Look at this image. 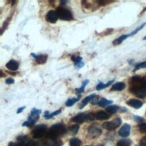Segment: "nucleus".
<instances>
[{"label": "nucleus", "instance_id": "nucleus-39", "mask_svg": "<svg viewBox=\"0 0 146 146\" xmlns=\"http://www.w3.org/2000/svg\"><path fill=\"white\" fill-rule=\"evenodd\" d=\"M25 108V106H23V107H21L20 108H19L18 110H17V113H21V112L23 111V110Z\"/></svg>", "mask_w": 146, "mask_h": 146}, {"label": "nucleus", "instance_id": "nucleus-5", "mask_svg": "<svg viewBox=\"0 0 146 146\" xmlns=\"http://www.w3.org/2000/svg\"><path fill=\"white\" fill-rule=\"evenodd\" d=\"M121 123V120L120 117H116L113 120L107 121L103 124V128L112 131L115 129L117 127L120 126Z\"/></svg>", "mask_w": 146, "mask_h": 146}, {"label": "nucleus", "instance_id": "nucleus-16", "mask_svg": "<svg viewBox=\"0 0 146 146\" xmlns=\"http://www.w3.org/2000/svg\"><path fill=\"white\" fill-rule=\"evenodd\" d=\"M96 94H91L87 96H86L82 102V104L80 106V109H82L90 101V100H92V99L93 98H94L95 96H96Z\"/></svg>", "mask_w": 146, "mask_h": 146}, {"label": "nucleus", "instance_id": "nucleus-34", "mask_svg": "<svg viewBox=\"0 0 146 146\" xmlns=\"http://www.w3.org/2000/svg\"><path fill=\"white\" fill-rule=\"evenodd\" d=\"M95 117V115L93 113H87V121H92L94 120Z\"/></svg>", "mask_w": 146, "mask_h": 146}, {"label": "nucleus", "instance_id": "nucleus-35", "mask_svg": "<svg viewBox=\"0 0 146 146\" xmlns=\"http://www.w3.org/2000/svg\"><path fill=\"white\" fill-rule=\"evenodd\" d=\"M139 144L140 146H146V136L141 139Z\"/></svg>", "mask_w": 146, "mask_h": 146}, {"label": "nucleus", "instance_id": "nucleus-1", "mask_svg": "<svg viewBox=\"0 0 146 146\" xmlns=\"http://www.w3.org/2000/svg\"><path fill=\"white\" fill-rule=\"evenodd\" d=\"M129 91L139 98L146 97V80L135 76L131 78L129 81Z\"/></svg>", "mask_w": 146, "mask_h": 146}, {"label": "nucleus", "instance_id": "nucleus-17", "mask_svg": "<svg viewBox=\"0 0 146 146\" xmlns=\"http://www.w3.org/2000/svg\"><path fill=\"white\" fill-rule=\"evenodd\" d=\"M125 87V84L124 83L120 82H117L115 84H114L112 88H111V90L112 91H121L123 90H124Z\"/></svg>", "mask_w": 146, "mask_h": 146}, {"label": "nucleus", "instance_id": "nucleus-26", "mask_svg": "<svg viewBox=\"0 0 146 146\" xmlns=\"http://www.w3.org/2000/svg\"><path fill=\"white\" fill-rule=\"evenodd\" d=\"M119 110V107L116 105H112L108 106L106 108V111L108 113L110 114H113L115 113Z\"/></svg>", "mask_w": 146, "mask_h": 146}, {"label": "nucleus", "instance_id": "nucleus-37", "mask_svg": "<svg viewBox=\"0 0 146 146\" xmlns=\"http://www.w3.org/2000/svg\"><path fill=\"white\" fill-rule=\"evenodd\" d=\"M99 100H98V96H95L94 98H93L91 100V104H93V105H95V104H96L98 103H99Z\"/></svg>", "mask_w": 146, "mask_h": 146}, {"label": "nucleus", "instance_id": "nucleus-18", "mask_svg": "<svg viewBox=\"0 0 146 146\" xmlns=\"http://www.w3.org/2000/svg\"><path fill=\"white\" fill-rule=\"evenodd\" d=\"M115 79H113L112 80H110V81H108L107 83L106 84H104L103 82H99V83L98 84V85L96 86V90L98 91H99V90H103L105 88H107L108 87V86H110L113 82H114Z\"/></svg>", "mask_w": 146, "mask_h": 146}, {"label": "nucleus", "instance_id": "nucleus-7", "mask_svg": "<svg viewBox=\"0 0 146 146\" xmlns=\"http://www.w3.org/2000/svg\"><path fill=\"white\" fill-rule=\"evenodd\" d=\"M46 20L51 23H55L58 18V16L56 13V11H54V10H50L46 15Z\"/></svg>", "mask_w": 146, "mask_h": 146}, {"label": "nucleus", "instance_id": "nucleus-10", "mask_svg": "<svg viewBox=\"0 0 146 146\" xmlns=\"http://www.w3.org/2000/svg\"><path fill=\"white\" fill-rule=\"evenodd\" d=\"M31 56H33L36 63H38L39 64H44L46 62L47 60V58H48V55L47 54H39V55H36L34 53H31Z\"/></svg>", "mask_w": 146, "mask_h": 146}, {"label": "nucleus", "instance_id": "nucleus-42", "mask_svg": "<svg viewBox=\"0 0 146 146\" xmlns=\"http://www.w3.org/2000/svg\"><path fill=\"white\" fill-rule=\"evenodd\" d=\"M6 72H8L9 74H10L11 75H13V76H15L17 74V72H10V71H6Z\"/></svg>", "mask_w": 146, "mask_h": 146}, {"label": "nucleus", "instance_id": "nucleus-44", "mask_svg": "<svg viewBox=\"0 0 146 146\" xmlns=\"http://www.w3.org/2000/svg\"><path fill=\"white\" fill-rule=\"evenodd\" d=\"M143 39H144V40H146V36H144V37L143 38Z\"/></svg>", "mask_w": 146, "mask_h": 146}, {"label": "nucleus", "instance_id": "nucleus-45", "mask_svg": "<svg viewBox=\"0 0 146 146\" xmlns=\"http://www.w3.org/2000/svg\"><path fill=\"white\" fill-rule=\"evenodd\" d=\"M98 146H103V145H98Z\"/></svg>", "mask_w": 146, "mask_h": 146}, {"label": "nucleus", "instance_id": "nucleus-24", "mask_svg": "<svg viewBox=\"0 0 146 146\" xmlns=\"http://www.w3.org/2000/svg\"><path fill=\"white\" fill-rule=\"evenodd\" d=\"M88 82H89V80H88V79H86V80H84V81L83 82L82 85L81 86V87H80V88H76V89L75 90H76V93H77V94H79V95H80V94H82V92H84V89H85V87H86V86L88 84Z\"/></svg>", "mask_w": 146, "mask_h": 146}, {"label": "nucleus", "instance_id": "nucleus-31", "mask_svg": "<svg viewBox=\"0 0 146 146\" xmlns=\"http://www.w3.org/2000/svg\"><path fill=\"white\" fill-rule=\"evenodd\" d=\"M145 24H146L145 23H143L140 26L138 27L137 29H136L135 30H133L132 32H131L130 34H129V36H132V35H133L136 34L137 32H139L140 30H141V29L144 27V26L145 25Z\"/></svg>", "mask_w": 146, "mask_h": 146}, {"label": "nucleus", "instance_id": "nucleus-47", "mask_svg": "<svg viewBox=\"0 0 146 146\" xmlns=\"http://www.w3.org/2000/svg\"><path fill=\"white\" fill-rule=\"evenodd\" d=\"M135 146H137V145H135Z\"/></svg>", "mask_w": 146, "mask_h": 146}, {"label": "nucleus", "instance_id": "nucleus-2", "mask_svg": "<svg viewBox=\"0 0 146 146\" xmlns=\"http://www.w3.org/2000/svg\"><path fill=\"white\" fill-rule=\"evenodd\" d=\"M67 132L66 126L62 123H56L54 124L46 133V138L51 140H56L59 136H61Z\"/></svg>", "mask_w": 146, "mask_h": 146}, {"label": "nucleus", "instance_id": "nucleus-43", "mask_svg": "<svg viewBox=\"0 0 146 146\" xmlns=\"http://www.w3.org/2000/svg\"><path fill=\"white\" fill-rule=\"evenodd\" d=\"M3 76H5V75H3V72H2V70H1V73H0V76H1V78H2Z\"/></svg>", "mask_w": 146, "mask_h": 146}, {"label": "nucleus", "instance_id": "nucleus-22", "mask_svg": "<svg viewBox=\"0 0 146 146\" xmlns=\"http://www.w3.org/2000/svg\"><path fill=\"white\" fill-rule=\"evenodd\" d=\"M60 112H61V110L60 109V110H58L56 111H55V112H54L52 113H50L48 112V111H46L44 112V117L45 119H50V118L54 116H56V115L59 114Z\"/></svg>", "mask_w": 146, "mask_h": 146}, {"label": "nucleus", "instance_id": "nucleus-8", "mask_svg": "<svg viewBox=\"0 0 146 146\" xmlns=\"http://www.w3.org/2000/svg\"><path fill=\"white\" fill-rule=\"evenodd\" d=\"M39 118V116L38 115H33L30 114L29 116L28 119L27 121H25L22 124V126H27V127H31L34 125L35 122H36Z\"/></svg>", "mask_w": 146, "mask_h": 146}, {"label": "nucleus", "instance_id": "nucleus-40", "mask_svg": "<svg viewBox=\"0 0 146 146\" xmlns=\"http://www.w3.org/2000/svg\"><path fill=\"white\" fill-rule=\"evenodd\" d=\"M134 118H135L134 119H135V120L137 121H141V120H143L141 117H139V116H134Z\"/></svg>", "mask_w": 146, "mask_h": 146}, {"label": "nucleus", "instance_id": "nucleus-32", "mask_svg": "<svg viewBox=\"0 0 146 146\" xmlns=\"http://www.w3.org/2000/svg\"><path fill=\"white\" fill-rule=\"evenodd\" d=\"M139 129L141 133H146V123H142L139 125Z\"/></svg>", "mask_w": 146, "mask_h": 146}, {"label": "nucleus", "instance_id": "nucleus-14", "mask_svg": "<svg viewBox=\"0 0 146 146\" xmlns=\"http://www.w3.org/2000/svg\"><path fill=\"white\" fill-rule=\"evenodd\" d=\"M6 67L11 71H15L17 70L18 67H19V63L15 60L12 59L10 60V61H9L6 64Z\"/></svg>", "mask_w": 146, "mask_h": 146}, {"label": "nucleus", "instance_id": "nucleus-4", "mask_svg": "<svg viewBox=\"0 0 146 146\" xmlns=\"http://www.w3.org/2000/svg\"><path fill=\"white\" fill-rule=\"evenodd\" d=\"M47 127L44 124H40L35 127L31 131L32 137L34 139H39L43 137L46 133Z\"/></svg>", "mask_w": 146, "mask_h": 146}, {"label": "nucleus", "instance_id": "nucleus-11", "mask_svg": "<svg viewBox=\"0 0 146 146\" xmlns=\"http://www.w3.org/2000/svg\"><path fill=\"white\" fill-rule=\"evenodd\" d=\"M71 59L74 62V66L76 68H80L84 65V63L82 61V58L80 56H75V55H72Z\"/></svg>", "mask_w": 146, "mask_h": 146}, {"label": "nucleus", "instance_id": "nucleus-15", "mask_svg": "<svg viewBox=\"0 0 146 146\" xmlns=\"http://www.w3.org/2000/svg\"><path fill=\"white\" fill-rule=\"evenodd\" d=\"M95 117L99 120H103L108 119L110 117V115L103 111H100L95 114Z\"/></svg>", "mask_w": 146, "mask_h": 146}, {"label": "nucleus", "instance_id": "nucleus-23", "mask_svg": "<svg viewBox=\"0 0 146 146\" xmlns=\"http://www.w3.org/2000/svg\"><path fill=\"white\" fill-rule=\"evenodd\" d=\"M63 145V142L60 140H54L47 143L45 146H62Z\"/></svg>", "mask_w": 146, "mask_h": 146}, {"label": "nucleus", "instance_id": "nucleus-6", "mask_svg": "<svg viewBox=\"0 0 146 146\" xmlns=\"http://www.w3.org/2000/svg\"><path fill=\"white\" fill-rule=\"evenodd\" d=\"M88 135L92 138H95L98 137L102 133V130L97 127L94 125L90 126L88 130Z\"/></svg>", "mask_w": 146, "mask_h": 146}, {"label": "nucleus", "instance_id": "nucleus-21", "mask_svg": "<svg viewBox=\"0 0 146 146\" xmlns=\"http://www.w3.org/2000/svg\"><path fill=\"white\" fill-rule=\"evenodd\" d=\"M111 103H112V101L111 100H108L106 98H103L100 99V100H99V102L98 103L99 106L100 107H105L106 106L111 104Z\"/></svg>", "mask_w": 146, "mask_h": 146}, {"label": "nucleus", "instance_id": "nucleus-41", "mask_svg": "<svg viewBox=\"0 0 146 146\" xmlns=\"http://www.w3.org/2000/svg\"><path fill=\"white\" fill-rule=\"evenodd\" d=\"M60 3H61V5H65L67 2H68V1H60Z\"/></svg>", "mask_w": 146, "mask_h": 146}, {"label": "nucleus", "instance_id": "nucleus-3", "mask_svg": "<svg viewBox=\"0 0 146 146\" xmlns=\"http://www.w3.org/2000/svg\"><path fill=\"white\" fill-rule=\"evenodd\" d=\"M55 11L58 16V18L61 20L70 21L74 19L72 12L66 7L59 6L57 7Z\"/></svg>", "mask_w": 146, "mask_h": 146}, {"label": "nucleus", "instance_id": "nucleus-33", "mask_svg": "<svg viewBox=\"0 0 146 146\" xmlns=\"http://www.w3.org/2000/svg\"><path fill=\"white\" fill-rule=\"evenodd\" d=\"M140 68H146V62H141L137 64L135 66V68L134 69L133 71H136V70H138Z\"/></svg>", "mask_w": 146, "mask_h": 146}, {"label": "nucleus", "instance_id": "nucleus-28", "mask_svg": "<svg viewBox=\"0 0 146 146\" xmlns=\"http://www.w3.org/2000/svg\"><path fill=\"white\" fill-rule=\"evenodd\" d=\"M11 18H12V16H10L9 18H7V19L4 22L3 24V26L1 28V35L2 34V33L5 30V29L7 28V27L8 26L9 24V22L10 21H11Z\"/></svg>", "mask_w": 146, "mask_h": 146}, {"label": "nucleus", "instance_id": "nucleus-25", "mask_svg": "<svg viewBox=\"0 0 146 146\" xmlns=\"http://www.w3.org/2000/svg\"><path fill=\"white\" fill-rule=\"evenodd\" d=\"M80 95L78 96V98H71V99H68L66 102V106L67 107H71L72 106H73L75 103H76L78 101H79V100L80 99Z\"/></svg>", "mask_w": 146, "mask_h": 146}, {"label": "nucleus", "instance_id": "nucleus-12", "mask_svg": "<svg viewBox=\"0 0 146 146\" xmlns=\"http://www.w3.org/2000/svg\"><path fill=\"white\" fill-rule=\"evenodd\" d=\"M71 120L73 122L77 123H83L84 121H87V113L85 114L84 113H80L74 116Z\"/></svg>", "mask_w": 146, "mask_h": 146}, {"label": "nucleus", "instance_id": "nucleus-29", "mask_svg": "<svg viewBox=\"0 0 146 146\" xmlns=\"http://www.w3.org/2000/svg\"><path fill=\"white\" fill-rule=\"evenodd\" d=\"M95 2H96V3L97 4L98 6H105V5H107L110 3H112V2H113V1H107V0H105V1L99 0V1H96Z\"/></svg>", "mask_w": 146, "mask_h": 146}, {"label": "nucleus", "instance_id": "nucleus-27", "mask_svg": "<svg viewBox=\"0 0 146 146\" xmlns=\"http://www.w3.org/2000/svg\"><path fill=\"white\" fill-rule=\"evenodd\" d=\"M70 146H80L81 141L78 138H72L70 141Z\"/></svg>", "mask_w": 146, "mask_h": 146}, {"label": "nucleus", "instance_id": "nucleus-19", "mask_svg": "<svg viewBox=\"0 0 146 146\" xmlns=\"http://www.w3.org/2000/svg\"><path fill=\"white\" fill-rule=\"evenodd\" d=\"M130 36H129V34H125V35H121L120 36H119V38H116V39H115L112 43L114 45H117V44H120L124 40H125L126 38H127L128 37Z\"/></svg>", "mask_w": 146, "mask_h": 146}, {"label": "nucleus", "instance_id": "nucleus-9", "mask_svg": "<svg viewBox=\"0 0 146 146\" xmlns=\"http://www.w3.org/2000/svg\"><path fill=\"white\" fill-rule=\"evenodd\" d=\"M131 127L128 124H124L119 131V135L123 137H125L129 136L130 133Z\"/></svg>", "mask_w": 146, "mask_h": 146}, {"label": "nucleus", "instance_id": "nucleus-36", "mask_svg": "<svg viewBox=\"0 0 146 146\" xmlns=\"http://www.w3.org/2000/svg\"><path fill=\"white\" fill-rule=\"evenodd\" d=\"M5 83L7 84H13L14 83V79L12 78H9L7 79H6L5 80Z\"/></svg>", "mask_w": 146, "mask_h": 146}, {"label": "nucleus", "instance_id": "nucleus-13", "mask_svg": "<svg viewBox=\"0 0 146 146\" xmlns=\"http://www.w3.org/2000/svg\"><path fill=\"white\" fill-rule=\"evenodd\" d=\"M127 104L128 106L132 107L133 108H134L135 109H139L140 107H141V106H143L142 102H141L139 100L135 99H129V100H128L127 102Z\"/></svg>", "mask_w": 146, "mask_h": 146}, {"label": "nucleus", "instance_id": "nucleus-30", "mask_svg": "<svg viewBox=\"0 0 146 146\" xmlns=\"http://www.w3.org/2000/svg\"><path fill=\"white\" fill-rule=\"evenodd\" d=\"M79 129V126L78 124H74L70 127V131L73 135H76Z\"/></svg>", "mask_w": 146, "mask_h": 146}, {"label": "nucleus", "instance_id": "nucleus-20", "mask_svg": "<svg viewBox=\"0 0 146 146\" xmlns=\"http://www.w3.org/2000/svg\"><path fill=\"white\" fill-rule=\"evenodd\" d=\"M131 140L128 139H123L119 140L117 143V146H130Z\"/></svg>", "mask_w": 146, "mask_h": 146}, {"label": "nucleus", "instance_id": "nucleus-46", "mask_svg": "<svg viewBox=\"0 0 146 146\" xmlns=\"http://www.w3.org/2000/svg\"><path fill=\"white\" fill-rule=\"evenodd\" d=\"M85 146H88V145H85Z\"/></svg>", "mask_w": 146, "mask_h": 146}, {"label": "nucleus", "instance_id": "nucleus-38", "mask_svg": "<svg viewBox=\"0 0 146 146\" xmlns=\"http://www.w3.org/2000/svg\"><path fill=\"white\" fill-rule=\"evenodd\" d=\"M9 146H22V144L19 142H18V143L11 142L9 143Z\"/></svg>", "mask_w": 146, "mask_h": 146}]
</instances>
